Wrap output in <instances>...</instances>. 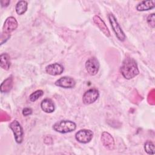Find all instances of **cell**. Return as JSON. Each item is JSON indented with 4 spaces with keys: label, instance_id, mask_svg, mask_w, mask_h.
<instances>
[{
    "label": "cell",
    "instance_id": "6da1fadb",
    "mask_svg": "<svg viewBox=\"0 0 155 155\" xmlns=\"http://www.w3.org/2000/svg\"><path fill=\"white\" fill-rule=\"evenodd\" d=\"M120 71L123 77L128 80L134 78L139 73L137 62L131 58H127L123 61Z\"/></svg>",
    "mask_w": 155,
    "mask_h": 155
},
{
    "label": "cell",
    "instance_id": "7a4b0ae2",
    "mask_svg": "<svg viewBox=\"0 0 155 155\" xmlns=\"http://www.w3.org/2000/svg\"><path fill=\"white\" fill-rule=\"evenodd\" d=\"M52 128L58 133L65 134L74 131L76 128V124L71 120H62L56 122Z\"/></svg>",
    "mask_w": 155,
    "mask_h": 155
},
{
    "label": "cell",
    "instance_id": "3957f363",
    "mask_svg": "<svg viewBox=\"0 0 155 155\" xmlns=\"http://www.w3.org/2000/svg\"><path fill=\"white\" fill-rule=\"evenodd\" d=\"M108 18L111 26V28L114 33H115L117 38L121 42L124 41L126 38V36L124 31L122 30V28L120 27L119 24L118 23L116 17L114 16L113 13H109L108 15Z\"/></svg>",
    "mask_w": 155,
    "mask_h": 155
},
{
    "label": "cell",
    "instance_id": "277c9868",
    "mask_svg": "<svg viewBox=\"0 0 155 155\" xmlns=\"http://www.w3.org/2000/svg\"><path fill=\"white\" fill-rule=\"evenodd\" d=\"M9 127L14 134L16 142L18 144L21 143L24 138V130L18 120H14L10 124Z\"/></svg>",
    "mask_w": 155,
    "mask_h": 155
},
{
    "label": "cell",
    "instance_id": "5b68a950",
    "mask_svg": "<svg viewBox=\"0 0 155 155\" xmlns=\"http://www.w3.org/2000/svg\"><path fill=\"white\" fill-rule=\"evenodd\" d=\"M93 137V132L88 129H82L75 134L76 140L81 143H87L90 142Z\"/></svg>",
    "mask_w": 155,
    "mask_h": 155
},
{
    "label": "cell",
    "instance_id": "8992f818",
    "mask_svg": "<svg viewBox=\"0 0 155 155\" xmlns=\"http://www.w3.org/2000/svg\"><path fill=\"white\" fill-rule=\"evenodd\" d=\"M18 26L16 19L13 16L8 17L4 24L2 27V34L5 35H10V33L15 30Z\"/></svg>",
    "mask_w": 155,
    "mask_h": 155
},
{
    "label": "cell",
    "instance_id": "52a82bcc",
    "mask_svg": "<svg viewBox=\"0 0 155 155\" xmlns=\"http://www.w3.org/2000/svg\"><path fill=\"white\" fill-rule=\"evenodd\" d=\"M85 67L87 73L90 76H94L99 71L100 64L98 60L96 58L93 57L89 58L85 62Z\"/></svg>",
    "mask_w": 155,
    "mask_h": 155
},
{
    "label": "cell",
    "instance_id": "ba28073f",
    "mask_svg": "<svg viewBox=\"0 0 155 155\" xmlns=\"http://www.w3.org/2000/svg\"><path fill=\"white\" fill-rule=\"evenodd\" d=\"M99 93L96 88H90L86 91L82 96V102L85 105L94 103L99 97Z\"/></svg>",
    "mask_w": 155,
    "mask_h": 155
},
{
    "label": "cell",
    "instance_id": "9c48e42d",
    "mask_svg": "<svg viewBox=\"0 0 155 155\" xmlns=\"http://www.w3.org/2000/svg\"><path fill=\"white\" fill-rule=\"evenodd\" d=\"M54 84L64 88H72L76 85V81L73 78L69 76H63L58 79Z\"/></svg>",
    "mask_w": 155,
    "mask_h": 155
},
{
    "label": "cell",
    "instance_id": "30bf717a",
    "mask_svg": "<svg viewBox=\"0 0 155 155\" xmlns=\"http://www.w3.org/2000/svg\"><path fill=\"white\" fill-rule=\"evenodd\" d=\"M101 142L103 146L108 150H113L114 147V140L113 136L108 132L104 131L101 134Z\"/></svg>",
    "mask_w": 155,
    "mask_h": 155
},
{
    "label": "cell",
    "instance_id": "8fae6325",
    "mask_svg": "<svg viewBox=\"0 0 155 155\" xmlns=\"http://www.w3.org/2000/svg\"><path fill=\"white\" fill-rule=\"evenodd\" d=\"M64 70L63 65L59 63H54L47 65L45 67V72L51 76L61 74Z\"/></svg>",
    "mask_w": 155,
    "mask_h": 155
},
{
    "label": "cell",
    "instance_id": "7c38bea8",
    "mask_svg": "<svg viewBox=\"0 0 155 155\" xmlns=\"http://www.w3.org/2000/svg\"><path fill=\"white\" fill-rule=\"evenodd\" d=\"M93 22L96 24V25L99 27L100 30L107 36H110V32L108 30L107 25L105 24V22L97 15H94L93 18Z\"/></svg>",
    "mask_w": 155,
    "mask_h": 155
},
{
    "label": "cell",
    "instance_id": "4fadbf2b",
    "mask_svg": "<svg viewBox=\"0 0 155 155\" xmlns=\"http://www.w3.org/2000/svg\"><path fill=\"white\" fill-rule=\"evenodd\" d=\"M41 108L45 113H51L54 111L55 105L51 99L45 98L42 101L41 103Z\"/></svg>",
    "mask_w": 155,
    "mask_h": 155
},
{
    "label": "cell",
    "instance_id": "5bb4252c",
    "mask_svg": "<svg viewBox=\"0 0 155 155\" xmlns=\"http://www.w3.org/2000/svg\"><path fill=\"white\" fill-rule=\"evenodd\" d=\"M155 1H142L136 5V10L139 12L148 11L154 8Z\"/></svg>",
    "mask_w": 155,
    "mask_h": 155
},
{
    "label": "cell",
    "instance_id": "9a60e30c",
    "mask_svg": "<svg viewBox=\"0 0 155 155\" xmlns=\"http://www.w3.org/2000/svg\"><path fill=\"white\" fill-rule=\"evenodd\" d=\"M13 84V78L12 76L5 79L1 84V92L2 93H5L9 92L12 88Z\"/></svg>",
    "mask_w": 155,
    "mask_h": 155
},
{
    "label": "cell",
    "instance_id": "2e32d148",
    "mask_svg": "<svg viewBox=\"0 0 155 155\" xmlns=\"http://www.w3.org/2000/svg\"><path fill=\"white\" fill-rule=\"evenodd\" d=\"M11 65L10 57L8 53H2L0 56V66L1 67L5 70H8Z\"/></svg>",
    "mask_w": 155,
    "mask_h": 155
},
{
    "label": "cell",
    "instance_id": "e0dca14e",
    "mask_svg": "<svg viewBox=\"0 0 155 155\" xmlns=\"http://www.w3.org/2000/svg\"><path fill=\"white\" fill-rule=\"evenodd\" d=\"M28 7V3L26 1H19L15 6V10L18 15H22L24 14Z\"/></svg>",
    "mask_w": 155,
    "mask_h": 155
},
{
    "label": "cell",
    "instance_id": "ac0fdd59",
    "mask_svg": "<svg viewBox=\"0 0 155 155\" xmlns=\"http://www.w3.org/2000/svg\"><path fill=\"white\" fill-rule=\"evenodd\" d=\"M145 151L148 154H154L155 153L154 144L151 140H147L144 143Z\"/></svg>",
    "mask_w": 155,
    "mask_h": 155
},
{
    "label": "cell",
    "instance_id": "d6986e66",
    "mask_svg": "<svg viewBox=\"0 0 155 155\" xmlns=\"http://www.w3.org/2000/svg\"><path fill=\"white\" fill-rule=\"evenodd\" d=\"M44 94V91L42 90H38L34 92H33L29 96V100L31 102H35L37 101L40 97H41Z\"/></svg>",
    "mask_w": 155,
    "mask_h": 155
},
{
    "label": "cell",
    "instance_id": "ffe728a7",
    "mask_svg": "<svg viewBox=\"0 0 155 155\" xmlns=\"http://www.w3.org/2000/svg\"><path fill=\"white\" fill-rule=\"evenodd\" d=\"M147 21L150 27L154 28L155 27V15L154 13L149 15L147 18Z\"/></svg>",
    "mask_w": 155,
    "mask_h": 155
},
{
    "label": "cell",
    "instance_id": "44dd1931",
    "mask_svg": "<svg viewBox=\"0 0 155 155\" xmlns=\"http://www.w3.org/2000/svg\"><path fill=\"white\" fill-rule=\"evenodd\" d=\"M32 114V110L30 108H24L22 110V114L24 116H28Z\"/></svg>",
    "mask_w": 155,
    "mask_h": 155
},
{
    "label": "cell",
    "instance_id": "7402d4cb",
    "mask_svg": "<svg viewBox=\"0 0 155 155\" xmlns=\"http://www.w3.org/2000/svg\"><path fill=\"white\" fill-rule=\"evenodd\" d=\"M10 2V1H8V0H5V1L2 0V1H1V7H6L9 5Z\"/></svg>",
    "mask_w": 155,
    "mask_h": 155
}]
</instances>
